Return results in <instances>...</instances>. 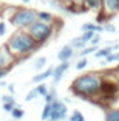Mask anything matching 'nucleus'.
<instances>
[{
    "instance_id": "b1692460",
    "label": "nucleus",
    "mask_w": 119,
    "mask_h": 121,
    "mask_svg": "<svg viewBox=\"0 0 119 121\" xmlns=\"http://www.w3.org/2000/svg\"><path fill=\"white\" fill-rule=\"evenodd\" d=\"M39 97V93H37V91H36V88L33 89H31L28 93H26V97H25V102H32V100H35Z\"/></svg>"
},
{
    "instance_id": "5701e85b",
    "label": "nucleus",
    "mask_w": 119,
    "mask_h": 121,
    "mask_svg": "<svg viewBox=\"0 0 119 121\" xmlns=\"http://www.w3.org/2000/svg\"><path fill=\"white\" fill-rule=\"evenodd\" d=\"M54 100H57V92H56V89L53 88V89L48 91L47 96L44 97V102H46V103H53Z\"/></svg>"
},
{
    "instance_id": "4468645a",
    "label": "nucleus",
    "mask_w": 119,
    "mask_h": 121,
    "mask_svg": "<svg viewBox=\"0 0 119 121\" xmlns=\"http://www.w3.org/2000/svg\"><path fill=\"white\" fill-rule=\"evenodd\" d=\"M69 45H71L72 48L75 49V50H79V52H80L82 49H84L86 46H87V43H86V42H84V40H83V39H82L80 36L73 38V39L71 40V43H69Z\"/></svg>"
},
{
    "instance_id": "bb28decb",
    "label": "nucleus",
    "mask_w": 119,
    "mask_h": 121,
    "mask_svg": "<svg viewBox=\"0 0 119 121\" xmlns=\"http://www.w3.org/2000/svg\"><path fill=\"white\" fill-rule=\"evenodd\" d=\"M87 64H89L87 59H86V57H82L80 60L76 63V65H75V67H76V70H79V71H80V70H84V68L87 67Z\"/></svg>"
},
{
    "instance_id": "7ed1b4c3",
    "label": "nucleus",
    "mask_w": 119,
    "mask_h": 121,
    "mask_svg": "<svg viewBox=\"0 0 119 121\" xmlns=\"http://www.w3.org/2000/svg\"><path fill=\"white\" fill-rule=\"evenodd\" d=\"M36 21H37V11L28 7H17L15 13L10 17V24L17 29L22 31H26Z\"/></svg>"
},
{
    "instance_id": "dca6fc26",
    "label": "nucleus",
    "mask_w": 119,
    "mask_h": 121,
    "mask_svg": "<svg viewBox=\"0 0 119 121\" xmlns=\"http://www.w3.org/2000/svg\"><path fill=\"white\" fill-rule=\"evenodd\" d=\"M37 20L39 21H44V22H53L56 18L48 11H37Z\"/></svg>"
},
{
    "instance_id": "aec40b11",
    "label": "nucleus",
    "mask_w": 119,
    "mask_h": 121,
    "mask_svg": "<svg viewBox=\"0 0 119 121\" xmlns=\"http://www.w3.org/2000/svg\"><path fill=\"white\" fill-rule=\"evenodd\" d=\"M50 113H51V103H46L44 107H43V111H42V116H40L42 121L50 120Z\"/></svg>"
},
{
    "instance_id": "f8f14e48",
    "label": "nucleus",
    "mask_w": 119,
    "mask_h": 121,
    "mask_svg": "<svg viewBox=\"0 0 119 121\" xmlns=\"http://www.w3.org/2000/svg\"><path fill=\"white\" fill-rule=\"evenodd\" d=\"M112 52H114V46H105V48L98 49L94 53V57L95 59H105V57H108Z\"/></svg>"
},
{
    "instance_id": "393cba45",
    "label": "nucleus",
    "mask_w": 119,
    "mask_h": 121,
    "mask_svg": "<svg viewBox=\"0 0 119 121\" xmlns=\"http://www.w3.org/2000/svg\"><path fill=\"white\" fill-rule=\"evenodd\" d=\"M69 121H84V116L79 110H75L69 117Z\"/></svg>"
},
{
    "instance_id": "ddd939ff",
    "label": "nucleus",
    "mask_w": 119,
    "mask_h": 121,
    "mask_svg": "<svg viewBox=\"0 0 119 121\" xmlns=\"http://www.w3.org/2000/svg\"><path fill=\"white\" fill-rule=\"evenodd\" d=\"M82 31H93L95 34H100V32H103L104 31V28H103V25L100 24H93V22H86V24L82 25Z\"/></svg>"
},
{
    "instance_id": "6e6552de",
    "label": "nucleus",
    "mask_w": 119,
    "mask_h": 121,
    "mask_svg": "<svg viewBox=\"0 0 119 121\" xmlns=\"http://www.w3.org/2000/svg\"><path fill=\"white\" fill-rule=\"evenodd\" d=\"M103 11L111 20L119 13V0H103Z\"/></svg>"
},
{
    "instance_id": "7c9ffc66",
    "label": "nucleus",
    "mask_w": 119,
    "mask_h": 121,
    "mask_svg": "<svg viewBox=\"0 0 119 121\" xmlns=\"http://www.w3.org/2000/svg\"><path fill=\"white\" fill-rule=\"evenodd\" d=\"M7 32V25L4 21H0V36H4Z\"/></svg>"
},
{
    "instance_id": "cd10ccee",
    "label": "nucleus",
    "mask_w": 119,
    "mask_h": 121,
    "mask_svg": "<svg viewBox=\"0 0 119 121\" xmlns=\"http://www.w3.org/2000/svg\"><path fill=\"white\" fill-rule=\"evenodd\" d=\"M103 28H104L105 32H109V34L116 32V26H115L114 24H111V22H105V24H103Z\"/></svg>"
},
{
    "instance_id": "39448f33",
    "label": "nucleus",
    "mask_w": 119,
    "mask_h": 121,
    "mask_svg": "<svg viewBox=\"0 0 119 121\" xmlns=\"http://www.w3.org/2000/svg\"><path fill=\"white\" fill-rule=\"evenodd\" d=\"M68 114V107L64 102L54 100L51 103V113H50V121H61L64 120Z\"/></svg>"
},
{
    "instance_id": "a878e982",
    "label": "nucleus",
    "mask_w": 119,
    "mask_h": 121,
    "mask_svg": "<svg viewBox=\"0 0 119 121\" xmlns=\"http://www.w3.org/2000/svg\"><path fill=\"white\" fill-rule=\"evenodd\" d=\"M94 35H95V32H93V31H84L83 34L80 35V38L83 39L86 43H90V40L94 38Z\"/></svg>"
},
{
    "instance_id": "473e14b6",
    "label": "nucleus",
    "mask_w": 119,
    "mask_h": 121,
    "mask_svg": "<svg viewBox=\"0 0 119 121\" xmlns=\"http://www.w3.org/2000/svg\"><path fill=\"white\" fill-rule=\"evenodd\" d=\"M10 70H11V68H0V81H1L7 74L10 73Z\"/></svg>"
},
{
    "instance_id": "412c9836",
    "label": "nucleus",
    "mask_w": 119,
    "mask_h": 121,
    "mask_svg": "<svg viewBox=\"0 0 119 121\" xmlns=\"http://www.w3.org/2000/svg\"><path fill=\"white\" fill-rule=\"evenodd\" d=\"M114 61H119V50H116V52H112L108 57H105L104 60H103V65L104 64H108V63H114Z\"/></svg>"
},
{
    "instance_id": "a211bd4d",
    "label": "nucleus",
    "mask_w": 119,
    "mask_h": 121,
    "mask_svg": "<svg viewBox=\"0 0 119 121\" xmlns=\"http://www.w3.org/2000/svg\"><path fill=\"white\" fill-rule=\"evenodd\" d=\"M36 91H37V93H39V97H46L50 89H48V86L44 84V82H42V84H37Z\"/></svg>"
},
{
    "instance_id": "c9c22d12",
    "label": "nucleus",
    "mask_w": 119,
    "mask_h": 121,
    "mask_svg": "<svg viewBox=\"0 0 119 121\" xmlns=\"http://www.w3.org/2000/svg\"><path fill=\"white\" fill-rule=\"evenodd\" d=\"M4 85H6V82H4V81H0V86H4Z\"/></svg>"
},
{
    "instance_id": "6ab92c4d",
    "label": "nucleus",
    "mask_w": 119,
    "mask_h": 121,
    "mask_svg": "<svg viewBox=\"0 0 119 121\" xmlns=\"http://www.w3.org/2000/svg\"><path fill=\"white\" fill-rule=\"evenodd\" d=\"M98 50V46H86L84 49H82L80 52H79V56L80 57H86V56H89V54H91V53H95Z\"/></svg>"
},
{
    "instance_id": "4c0bfd02",
    "label": "nucleus",
    "mask_w": 119,
    "mask_h": 121,
    "mask_svg": "<svg viewBox=\"0 0 119 121\" xmlns=\"http://www.w3.org/2000/svg\"><path fill=\"white\" fill-rule=\"evenodd\" d=\"M48 121H50V120H48Z\"/></svg>"
},
{
    "instance_id": "423d86ee",
    "label": "nucleus",
    "mask_w": 119,
    "mask_h": 121,
    "mask_svg": "<svg viewBox=\"0 0 119 121\" xmlns=\"http://www.w3.org/2000/svg\"><path fill=\"white\" fill-rule=\"evenodd\" d=\"M80 11H95L97 14L103 11V0H82L80 4Z\"/></svg>"
},
{
    "instance_id": "1a4fd4ad",
    "label": "nucleus",
    "mask_w": 119,
    "mask_h": 121,
    "mask_svg": "<svg viewBox=\"0 0 119 121\" xmlns=\"http://www.w3.org/2000/svg\"><path fill=\"white\" fill-rule=\"evenodd\" d=\"M68 68H69V61H65V63H61L58 64L57 67H54L53 68V75H51V78H53V84L57 85L62 79V77H64V74L68 71Z\"/></svg>"
},
{
    "instance_id": "20e7f679",
    "label": "nucleus",
    "mask_w": 119,
    "mask_h": 121,
    "mask_svg": "<svg viewBox=\"0 0 119 121\" xmlns=\"http://www.w3.org/2000/svg\"><path fill=\"white\" fill-rule=\"evenodd\" d=\"M26 32L40 46V45H44L48 39L53 36V34L56 32V28H54V25L51 22H44V21H39L37 20L36 22H33L26 29Z\"/></svg>"
},
{
    "instance_id": "c85d7f7f",
    "label": "nucleus",
    "mask_w": 119,
    "mask_h": 121,
    "mask_svg": "<svg viewBox=\"0 0 119 121\" xmlns=\"http://www.w3.org/2000/svg\"><path fill=\"white\" fill-rule=\"evenodd\" d=\"M1 102H3V103H11V104H15V106H17L15 99H14V95H4V96H1Z\"/></svg>"
},
{
    "instance_id": "f03ea898",
    "label": "nucleus",
    "mask_w": 119,
    "mask_h": 121,
    "mask_svg": "<svg viewBox=\"0 0 119 121\" xmlns=\"http://www.w3.org/2000/svg\"><path fill=\"white\" fill-rule=\"evenodd\" d=\"M6 48L15 57V60H18L21 57L25 59L29 54H32L39 48V45L32 39V36L26 31L18 29L8 38V40L6 42Z\"/></svg>"
},
{
    "instance_id": "0eeeda50",
    "label": "nucleus",
    "mask_w": 119,
    "mask_h": 121,
    "mask_svg": "<svg viewBox=\"0 0 119 121\" xmlns=\"http://www.w3.org/2000/svg\"><path fill=\"white\" fill-rule=\"evenodd\" d=\"M15 61H17L15 57L8 52L6 45L0 48V68H11V65Z\"/></svg>"
},
{
    "instance_id": "f3484780",
    "label": "nucleus",
    "mask_w": 119,
    "mask_h": 121,
    "mask_svg": "<svg viewBox=\"0 0 119 121\" xmlns=\"http://www.w3.org/2000/svg\"><path fill=\"white\" fill-rule=\"evenodd\" d=\"M46 63H47V59H46V57H37V59L33 61V68H35L36 71L42 73L43 68H44V65H46Z\"/></svg>"
},
{
    "instance_id": "2f4dec72",
    "label": "nucleus",
    "mask_w": 119,
    "mask_h": 121,
    "mask_svg": "<svg viewBox=\"0 0 119 121\" xmlns=\"http://www.w3.org/2000/svg\"><path fill=\"white\" fill-rule=\"evenodd\" d=\"M100 40H101V38H100V35H97V34H95V35H94V38H93V39L90 40V45H91V46H97V45L100 43Z\"/></svg>"
},
{
    "instance_id": "9d476101",
    "label": "nucleus",
    "mask_w": 119,
    "mask_h": 121,
    "mask_svg": "<svg viewBox=\"0 0 119 121\" xmlns=\"http://www.w3.org/2000/svg\"><path fill=\"white\" fill-rule=\"evenodd\" d=\"M75 54V49L72 48L71 45H65L60 49L58 54H57V59H58L61 63H65V61H69L73 57Z\"/></svg>"
},
{
    "instance_id": "2eb2a0df",
    "label": "nucleus",
    "mask_w": 119,
    "mask_h": 121,
    "mask_svg": "<svg viewBox=\"0 0 119 121\" xmlns=\"http://www.w3.org/2000/svg\"><path fill=\"white\" fill-rule=\"evenodd\" d=\"M104 121H119V109H111L105 113Z\"/></svg>"
},
{
    "instance_id": "72a5a7b5",
    "label": "nucleus",
    "mask_w": 119,
    "mask_h": 121,
    "mask_svg": "<svg viewBox=\"0 0 119 121\" xmlns=\"http://www.w3.org/2000/svg\"><path fill=\"white\" fill-rule=\"evenodd\" d=\"M7 89H8V93H10V95H14V93H15V89H14V85L12 84L7 85Z\"/></svg>"
},
{
    "instance_id": "c756f323",
    "label": "nucleus",
    "mask_w": 119,
    "mask_h": 121,
    "mask_svg": "<svg viewBox=\"0 0 119 121\" xmlns=\"http://www.w3.org/2000/svg\"><path fill=\"white\" fill-rule=\"evenodd\" d=\"M15 107H17V106H15V104H11V103H3V110H4L6 113H11Z\"/></svg>"
},
{
    "instance_id": "f257e3e1",
    "label": "nucleus",
    "mask_w": 119,
    "mask_h": 121,
    "mask_svg": "<svg viewBox=\"0 0 119 121\" xmlns=\"http://www.w3.org/2000/svg\"><path fill=\"white\" fill-rule=\"evenodd\" d=\"M104 75L98 73H87L75 78L71 84V91L75 96L82 99H94L101 95Z\"/></svg>"
},
{
    "instance_id": "f704fd0d",
    "label": "nucleus",
    "mask_w": 119,
    "mask_h": 121,
    "mask_svg": "<svg viewBox=\"0 0 119 121\" xmlns=\"http://www.w3.org/2000/svg\"><path fill=\"white\" fill-rule=\"evenodd\" d=\"M21 1H22V3H24V4H28V3H29V1H31V0H21Z\"/></svg>"
},
{
    "instance_id": "9b49d317",
    "label": "nucleus",
    "mask_w": 119,
    "mask_h": 121,
    "mask_svg": "<svg viewBox=\"0 0 119 121\" xmlns=\"http://www.w3.org/2000/svg\"><path fill=\"white\" fill-rule=\"evenodd\" d=\"M53 68H54V67H53ZM53 68H47V70L39 73L37 75H35V77L32 78V82H33V84H42V82H44L47 78H50V77L53 75Z\"/></svg>"
},
{
    "instance_id": "e433bc0d",
    "label": "nucleus",
    "mask_w": 119,
    "mask_h": 121,
    "mask_svg": "<svg viewBox=\"0 0 119 121\" xmlns=\"http://www.w3.org/2000/svg\"><path fill=\"white\" fill-rule=\"evenodd\" d=\"M118 71H119V65H118Z\"/></svg>"
},
{
    "instance_id": "4be33fe9",
    "label": "nucleus",
    "mask_w": 119,
    "mask_h": 121,
    "mask_svg": "<svg viewBox=\"0 0 119 121\" xmlns=\"http://www.w3.org/2000/svg\"><path fill=\"white\" fill-rule=\"evenodd\" d=\"M10 114H11V117L12 118H14V120H21V118H22V117H24V114H25V111L22 109H21V107H18V106H17V107H15V109L12 110L11 113H10Z\"/></svg>"
}]
</instances>
